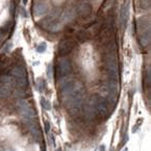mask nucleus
Returning <instances> with one entry per match:
<instances>
[{
    "instance_id": "obj_9",
    "label": "nucleus",
    "mask_w": 151,
    "mask_h": 151,
    "mask_svg": "<svg viewBox=\"0 0 151 151\" xmlns=\"http://www.w3.org/2000/svg\"><path fill=\"white\" fill-rule=\"evenodd\" d=\"M149 42H150V30L149 28L145 29V30H142L140 36V43L143 47H146L149 45Z\"/></svg>"
},
{
    "instance_id": "obj_7",
    "label": "nucleus",
    "mask_w": 151,
    "mask_h": 151,
    "mask_svg": "<svg viewBox=\"0 0 151 151\" xmlns=\"http://www.w3.org/2000/svg\"><path fill=\"white\" fill-rule=\"evenodd\" d=\"M92 9H93V6H92L91 3H89L88 1L83 0V1H81V2L78 4L77 13L82 18H88L92 14Z\"/></svg>"
},
{
    "instance_id": "obj_3",
    "label": "nucleus",
    "mask_w": 151,
    "mask_h": 151,
    "mask_svg": "<svg viewBox=\"0 0 151 151\" xmlns=\"http://www.w3.org/2000/svg\"><path fill=\"white\" fill-rule=\"evenodd\" d=\"M72 71V65L70 60L68 58H62L58 63L56 66V76L58 78L67 77Z\"/></svg>"
},
{
    "instance_id": "obj_6",
    "label": "nucleus",
    "mask_w": 151,
    "mask_h": 151,
    "mask_svg": "<svg viewBox=\"0 0 151 151\" xmlns=\"http://www.w3.org/2000/svg\"><path fill=\"white\" fill-rule=\"evenodd\" d=\"M74 48V42L71 40H64L58 46V54L60 56H66L71 53Z\"/></svg>"
},
{
    "instance_id": "obj_4",
    "label": "nucleus",
    "mask_w": 151,
    "mask_h": 151,
    "mask_svg": "<svg viewBox=\"0 0 151 151\" xmlns=\"http://www.w3.org/2000/svg\"><path fill=\"white\" fill-rule=\"evenodd\" d=\"M95 109L97 111L98 115L105 117L109 114V105H107V101L105 98H102L101 96L100 97H95V99L92 100Z\"/></svg>"
},
{
    "instance_id": "obj_14",
    "label": "nucleus",
    "mask_w": 151,
    "mask_h": 151,
    "mask_svg": "<svg viewBox=\"0 0 151 151\" xmlns=\"http://www.w3.org/2000/svg\"><path fill=\"white\" fill-rule=\"evenodd\" d=\"M41 104H42V106L44 107L46 111H49V109H51V105H50V102H49L48 100H46L45 98H42L41 99Z\"/></svg>"
},
{
    "instance_id": "obj_10",
    "label": "nucleus",
    "mask_w": 151,
    "mask_h": 151,
    "mask_svg": "<svg viewBox=\"0 0 151 151\" xmlns=\"http://www.w3.org/2000/svg\"><path fill=\"white\" fill-rule=\"evenodd\" d=\"M33 13H35V15H36L37 17H40V16L44 15V14L46 13V5H45L44 3H42V1H39V2L35 5V7H33Z\"/></svg>"
},
{
    "instance_id": "obj_12",
    "label": "nucleus",
    "mask_w": 151,
    "mask_h": 151,
    "mask_svg": "<svg viewBox=\"0 0 151 151\" xmlns=\"http://www.w3.org/2000/svg\"><path fill=\"white\" fill-rule=\"evenodd\" d=\"M11 94V89L9 86L6 85H1L0 86V98H6Z\"/></svg>"
},
{
    "instance_id": "obj_1",
    "label": "nucleus",
    "mask_w": 151,
    "mask_h": 151,
    "mask_svg": "<svg viewBox=\"0 0 151 151\" xmlns=\"http://www.w3.org/2000/svg\"><path fill=\"white\" fill-rule=\"evenodd\" d=\"M12 77L15 79L16 85L18 86L20 89H25L28 85V80H27L26 76V71L24 70L23 67L20 66H16L14 67L11 71Z\"/></svg>"
},
{
    "instance_id": "obj_11",
    "label": "nucleus",
    "mask_w": 151,
    "mask_h": 151,
    "mask_svg": "<svg viewBox=\"0 0 151 151\" xmlns=\"http://www.w3.org/2000/svg\"><path fill=\"white\" fill-rule=\"evenodd\" d=\"M128 16H129V6H128V3H126V4H123L122 9H121V22H122V25H126Z\"/></svg>"
},
{
    "instance_id": "obj_13",
    "label": "nucleus",
    "mask_w": 151,
    "mask_h": 151,
    "mask_svg": "<svg viewBox=\"0 0 151 151\" xmlns=\"http://www.w3.org/2000/svg\"><path fill=\"white\" fill-rule=\"evenodd\" d=\"M77 39L80 41V42H86V41L89 39V35H88L86 31L81 30V31H79V32L77 33Z\"/></svg>"
},
{
    "instance_id": "obj_16",
    "label": "nucleus",
    "mask_w": 151,
    "mask_h": 151,
    "mask_svg": "<svg viewBox=\"0 0 151 151\" xmlns=\"http://www.w3.org/2000/svg\"><path fill=\"white\" fill-rule=\"evenodd\" d=\"M23 1V3H24V4H26L27 2H28V0H22Z\"/></svg>"
},
{
    "instance_id": "obj_5",
    "label": "nucleus",
    "mask_w": 151,
    "mask_h": 151,
    "mask_svg": "<svg viewBox=\"0 0 151 151\" xmlns=\"http://www.w3.org/2000/svg\"><path fill=\"white\" fill-rule=\"evenodd\" d=\"M18 109L21 115L23 117H25L26 119H32L35 117V115H36V113H35L33 109L31 107V105L27 101H25V100H20L19 101Z\"/></svg>"
},
{
    "instance_id": "obj_17",
    "label": "nucleus",
    "mask_w": 151,
    "mask_h": 151,
    "mask_svg": "<svg viewBox=\"0 0 151 151\" xmlns=\"http://www.w3.org/2000/svg\"><path fill=\"white\" fill-rule=\"evenodd\" d=\"M41 1H42V0H41Z\"/></svg>"
},
{
    "instance_id": "obj_8",
    "label": "nucleus",
    "mask_w": 151,
    "mask_h": 151,
    "mask_svg": "<svg viewBox=\"0 0 151 151\" xmlns=\"http://www.w3.org/2000/svg\"><path fill=\"white\" fill-rule=\"evenodd\" d=\"M75 89V81L74 80H67L63 83L62 88H60V93L63 96H68L69 97L71 95V93Z\"/></svg>"
},
{
    "instance_id": "obj_2",
    "label": "nucleus",
    "mask_w": 151,
    "mask_h": 151,
    "mask_svg": "<svg viewBox=\"0 0 151 151\" xmlns=\"http://www.w3.org/2000/svg\"><path fill=\"white\" fill-rule=\"evenodd\" d=\"M106 70L109 75V79H118V62H117V58L115 54L111 53L106 58Z\"/></svg>"
},
{
    "instance_id": "obj_15",
    "label": "nucleus",
    "mask_w": 151,
    "mask_h": 151,
    "mask_svg": "<svg viewBox=\"0 0 151 151\" xmlns=\"http://www.w3.org/2000/svg\"><path fill=\"white\" fill-rule=\"evenodd\" d=\"M46 49H47V45L46 43H41L40 45H39L38 47H37V51L39 52V53H43V52L46 51Z\"/></svg>"
}]
</instances>
